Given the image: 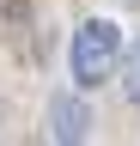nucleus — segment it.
<instances>
[{"label": "nucleus", "instance_id": "obj_1", "mask_svg": "<svg viewBox=\"0 0 140 146\" xmlns=\"http://www.w3.org/2000/svg\"><path fill=\"white\" fill-rule=\"evenodd\" d=\"M116 61H122V25L116 18H85V25L73 31V85L79 91H98L116 73Z\"/></svg>", "mask_w": 140, "mask_h": 146}, {"label": "nucleus", "instance_id": "obj_2", "mask_svg": "<svg viewBox=\"0 0 140 146\" xmlns=\"http://www.w3.org/2000/svg\"><path fill=\"white\" fill-rule=\"evenodd\" d=\"M85 104H73V98H55L49 104V140H61V146H73V140H85Z\"/></svg>", "mask_w": 140, "mask_h": 146}, {"label": "nucleus", "instance_id": "obj_3", "mask_svg": "<svg viewBox=\"0 0 140 146\" xmlns=\"http://www.w3.org/2000/svg\"><path fill=\"white\" fill-rule=\"evenodd\" d=\"M122 91H128V104H140V43L128 49V61H122Z\"/></svg>", "mask_w": 140, "mask_h": 146}]
</instances>
